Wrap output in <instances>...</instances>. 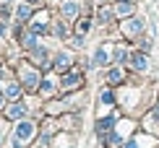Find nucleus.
Segmentation results:
<instances>
[{"label": "nucleus", "instance_id": "f257e3e1", "mask_svg": "<svg viewBox=\"0 0 159 148\" xmlns=\"http://www.w3.org/2000/svg\"><path fill=\"white\" fill-rule=\"evenodd\" d=\"M31 135H34V125H31V122H18L16 125V140H13V148H21Z\"/></svg>", "mask_w": 159, "mask_h": 148}, {"label": "nucleus", "instance_id": "f03ea898", "mask_svg": "<svg viewBox=\"0 0 159 148\" xmlns=\"http://www.w3.org/2000/svg\"><path fill=\"white\" fill-rule=\"evenodd\" d=\"M18 78L24 81V89H29V91H34L37 86H39V76L31 68H26V65H21V70H18Z\"/></svg>", "mask_w": 159, "mask_h": 148}, {"label": "nucleus", "instance_id": "7ed1b4c3", "mask_svg": "<svg viewBox=\"0 0 159 148\" xmlns=\"http://www.w3.org/2000/svg\"><path fill=\"white\" fill-rule=\"evenodd\" d=\"M78 83H81V76H78V73H68V76H63V81H60V89L63 91H73V89H78Z\"/></svg>", "mask_w": 159, "mask_h": 148}, {"label": "nucleus", "instance_id": "20e7f679", "mask_svg": "<svg viewBox=\"0 0 159 148\" xmlns=\"http://www.w3.org/2000/svg\"><path fill=\"white\" fill-rule=\"evenodd\" d=\"M107 63H110V52H107V47H104V44H99L97 52H94V65L99 68V65H107Z\"/></svg>", "mask_w": 159, "mask_h": 148}, {"label": "nucleus", "instance_id": "39448f33", "mask_svg": "<svg viewBox=\"0 0 159 148\" xmlns=\"http://www.w3.org/2000/svg\"><path fill=\"white\" fill-rule=\"evenodd\" d=\"M141 29H143V21H141V18H130V21L123 24V31H125V34H138Z\"/></svg>", "mask_w": 159, "mask_h": 148}, {"label": "nucleus", "instance_id": "423d86ee", "mask_svg": "<svg viewBox=\"0 0 159 148\" xmlns=\"http://www.w3.org/2000/svg\"><path fill=\"white\" fill-rule=\"evenodd\" d=\"M55 68L57 70H68L70 68V55H68V52H60V55L55 57Z\"/></svg>", "mask_w": 159, "mask_h": 148}, {"label": "nucleus", "instance_id": "0eeeda50", "mask_svg": "<svg viewBox=\"0 0 159 148\" xmlns=\"http://www.w3.org/2000/svg\"><path fill=\"white\" fill-rule=\"evenodd\" d=\"M24 114H26V107H24L21 102H16V104H11V107H8V117L18 120V117H24Z\"/></svg>", "mask_w": 159, "mask_h": 148}, {"label": "nucleus", "instance_id": "6e6552de", "mask_svg": "<svg viewBox=\"0 0 159 148\" xmlns=\"http://www.w3.org/2000/svg\"><path fill=\"white\" fill-rule=\"evenodd\" d=\"M60 11H63V16H65V18H73V16H78V3H73V0H68V3H65Z\"/></svg>", "mask_w": 159, "mask_h": 148}, {"label": "nucleus", "instance_id": "1a4fd4ad", "mask_svg": "<svg viewBox=\"0 0 159 148\" xmlns=\"http://www.w3.org/2000/svg\"><path fill=\"white\" fill-rule=\"evenodd\" d=\"M130 63H133L136 70H146L149 68V57L146 55H133V57H130Z\"/></svg>", "mask_w": 159, "mask_h": 148}, {"label": "nucleus", "instance_id": "9d476101", "mask_svg": "<svg viewBox=\"0 0 159 148\" xmlns=\"http://www.w3.org/2000/svg\"><path fill=\"white\" fill-rule=\"evenodd\" d=\"M112 125H115V120H112V117L99 120V122H97V133H99V135H102V133H110V130H112Z\"/></svg>", "mask_w": 159, "mask_h": 148}, {"label": "nucleus", "instance_id": "9b49d317", "mask_svg": "<svg viewBox=\"0 0 159 148\" xmlns=\"http://www.w3.org/2000/svg\"><path fill=\"white\" fill-rule=\"evenodd\" d=\"M31 31L39 34V31H47V16H37V21L31 24Z\"/></svg>", "mask_w": 159, "mask_h": 148}, {"label": "nucleus", "instance_id": "f8f14e48", "mask_svg": "<svg viewBox=\"0 0 159 148\" xmlns=\"http://www.w3.org/2000/svg\"><path fill=\"white\" fill-rule=\"evenodd\" d=\"M117 16H128V13H133V3L130 0H123V3H117Z\"/></svg>", "mask_w": 159, "mask_h": 148}, {"label": "nucleus", "instance_id": "ddd939ff", "mask_svg": "<svg viewBox=\"0 0 159 148\" xmlns=\"http://www.w3.org/2000/svg\"><path fill=\"white\" fill-rule=\"evenodd\" d=\"M110 21H112V11H110V8H99V24L107 26Z\"/></svg>", "mask_w": 159, "mask_h": 148}, {"label": "nucleus", "instance_id": "4468645a", "mask_svg": "<svg viewBox=\"0 0 159 148\" xmlns=\"http://www.w3.org/2000/svg\"><path fill=\"white\" fill-rule=\"evenodd\" d=\"M16 16H18V21H29V16H31V11H29V5H18V11H16Z\"/></svg>", "mask_w": 159, "mask_h": 148}, {"label": "nucleus", "instance_id": "2eb2a0df", "mask_svg": "<svg viewBox=\"0 0 159 148\" xmlns=\"http://www.w3.org/2000/svg\"><path fill=\"white\" fill-rule=\"evenodd\" d=\"M18 94H21V86L18 83H11L8 89H5V96H11V99H18Z\"/></svg>", "mask_w": 159, "mask_h": 148}, {"label": "nucleus", "instance_id": "dca6fc26", "mask_svg": "<svg viewBox=\"0 0 159 148\" xmlns=\"http://www.w3.org/2000/svg\"><path fill=\"white\" fill-rule=\"evenodd\" d=\"M99 99H102V104H112V102H115V96H112V91H110V89H102Z\"/></svg>", "mask_w": 159, "mask_h": 148}, {"label": "nucleus", "instance_id": "f3484780", "mask_svg": "<svg viewBox=\"0 0 159 148\" xmlns=\"http://www.w3.org/2000/svg\"><path fill=\"white\" fill-rule=\"evenodd\" d=\"M107 81H110V83H120V81H123V73H120V70H110V73H107Z\"/></svg>", "mask_w": 159, "mask_h": 148}, {"label": "nucleus", "instance_id": "a211bd4d", "mask_svg": "<svg viewBox=\"0 0 159 148\" xmlns=\"http://www.w3.org/2000/svg\"><path fill=\"white\" fill-rule=\"evenodd\" d=\"M89 29H91V21L89 18H81V21H78V34H86Z\"/></svg>", "mask_w": 159, "mask_h": 148}, {"label": "nucleus", "instance_id": "6ab92c4d", "mask_svg": "<svg viewBox=\"0 0 159 148\" xmlns=\"http://www.w3.org/2000/svg\"><path fill=\"white\" fill-rule=\"evenodd\" d=\"M115 60L117 63H125V60H128V52H125L123 47H115Z\"/></svg>", "mask_w": 159, "mask_h": 148}, {"label": "nucleus", "instance_id": "aec40b11", "mask_svg": "<svg viewBox=\"0 0 159 148\" xmlns=\"http://www.w3.org/2000/svg\"><path fill=\"white\" fill-rule=\"evenodd\" d=\"M52 89H55V83H52V81H44V83H42V89H39V91H42L44 96H47V94H52Z\"/></svg>", "mask_w": 159, "mask_h": 148}, {"label": "nucleus", "instance_id": "412c9836", "mask_svg": "<svg viewBox=\"0 0 159 148\" xmlns=\"http://www.w3.org/2000/svg\"><path fill=\"white\" fill-rule=\"evenodd\" d=\"M55 34L65 39V37H68V29H65V26H63V24H55Z\"/></svg>", "mask_w": 159, "mask_h": 148}, {"label": "nucleus", "instance_id": "4be33fe9", "mask_svg": "<svg viewBox=\"0 0 159 148\" xmlns=\"http://www.w3.org/2000/svg\"><path fill=\"white\" fill-rule=\"evenodd\" d=\"M73 44H76V47H84V37H81V34L73 37Z\"/></svg>", "mask_w": 159, "mask_h": 148}, {"label": "nucleus", "instance_id": "5701e85b", "mask_svg": "<svg viewBox=\"0 0 159 148\" xmlns=\"http://www.w3.org/2000/svg\"><path fill=\"white\" fill-rule=\"evenodd\" d=\"M5 34V24H0V37H3Z\"/></svg>", "mask_w": 159, "mask_h": 148}, {"label": "nucleus", "instance_id": "b1692460", "mask_svg": "<svg viewBox=\"0 0 159 148\" xmlns=\"http://www.w3.org/2000/svg\"><path fill=\"white\" fill-rule=\"evenodd\" d=\"M0 107H3V94H0Z\"/></svg>", "mask_w": 159, "mask_h": 148}, {"label": "nucleus", "instance_id": "393cba45", "mask_svg": "<svg viewBox=\"0 0 159 148\" xmlns=\"http://www.w3.org/2000/svg\"><path fill=\"white\" fill-rule=\"evenodd\" d=\"M0 73H3V68H0Z\"/></svg>", "mask_w": 159, "mask_h": 148}]
</instances>
